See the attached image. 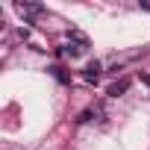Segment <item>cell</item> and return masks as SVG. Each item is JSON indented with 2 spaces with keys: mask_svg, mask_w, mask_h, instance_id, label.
Instances as JSON below:
<instances>
[{
  "mask_svg": "<svg viewBox=\"0 0 150 150\" xmlns=\"http://www.w3.org/2000/svg\"><path fill=\"white\" fill-rule=\"evenodd\" d=\"M127 88H129V80H118V83H112V86H109V97H121Z\"/></svg>",
  "mask_w": 150,
  "mask_h": 150,
  "instance_id": "cell-3",
  "label": "cell"
},
{
  "mask_svg": "<svg viewBox=\"0 0 150 150\" xmlns=\"http://www.w3.org/2000/svg\"><path fill=\"white\" fill-rule=\"evenodd\" d=\"M62 53H65V56H71V59H77V56H83V53H86V47H80V44H68Z\"/></svg>",
  "mask_w": 150,
  "mask_h": 150,
  "instance_id": "cell-4",
  "label": "cell"
},
{
  "mask_svg": "<svg viewBox=\"0 0 150 150\" xmlns=\"http://www.w3.org/2000/svg\"><path fill=\"white\" fill-rule=\"evenodd\" d=\"M53 74H56V80H59V83H68V74H65L62 68H53Z\"/></svg>",
  "mask_w": 150,
  "mask_h": 150,
  "instance_id": "cell-5",
  "label": "cell"
},
{
  "mask_svg": "<svg viewBox=\"0 0 150 150\" xmlns=\"http://www.w3.org/2000/svg\"><path fill=\"white\" fill-rule=\"evenodd\" d=\"M97 77H100V62H88V68L83 71V80L86 83H97Z\"/></svg>",
  "mask_w": 150,
  "mask_h": 150,
  "instance_id": "cell-2",
  "label": "cell"
},
{
  "mask_svg": "<svg viewBox=\"0 0 150 150\" xmlns=\"http://www.w3.org/2000/svg\"><path fill=\"white\" fill-rule=\"evenodd\" d=\"M15 12L21 15V18H27V21H35V18H41L44 15V6L41 3H15Z\"/></svg>",
  "mask_w": 150,
  "mask_h": 150,
  "instance_id": "cell-1",
  "label": "cell"
}]
</instances>
